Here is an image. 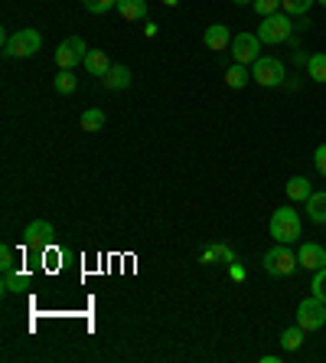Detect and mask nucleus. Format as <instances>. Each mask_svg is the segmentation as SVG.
Listing matches in <instances>:
<instances>
[{"label": "nucleus", "mask_w": 326, "mask_h": 363, "mask_svg": "<svg viewBox=\"0 0 326 363\" xmlns=\"http://www.w3.org/2000/svg\"><path fill=\"white\" fill-rule=\"evenodd\" d=\"M268 233H271V239H274V242H284V245L297 242V239H301V233H303L301 213L291 210V206L274 210V216H271V223H268Z\"/></svg>", "instance_id": "obj_1"}, {"label": "nucleus", "mask_w": 326, "mask_h": 363, "mask_svg": "<svg viewBox=\"0 0 326 363\" xmlns=\"http://www.w3.org/2000/svg\"><path fill=\"white\" fill-rule=\"evenodd\" d=\"M42 46V36L40 30H33V26H23V30H17V33H10V40L4 43V56H20V60H30V56H36Z\"/></svg>", "instance_id": "obj_2"}, {"label": "nucleus", "mask_w": 326, "mask_h": 363, "mask_svg": "<svg viewBox=\"0 0 326 363\" xmlns=\"http://www.w3.org/2000/svg\"><path fill=\"white\" fill-rule=\"evenodd\" d=\"M261 262H264V272H268V275H274V279H287L293 269H301L297 255H293L284 242H277L271 252H264V259H261Z\"/></svg>", "instance_id": "obj_3"}, {"label": "nucleus", "mask_w": 326, "mask_h": 363, "mask_svg": "<svg viewBox=\"0 0 326 363\" xmlns=\"http://www.w3.org/2000/svg\"><path fill=\"white\" fill-rule=\"evenodd\" d=\"M291 30H293L291 17H287L284 10H281V13H271V17L261 20V26H258V40H261V43H268V46H277V43L291 40Z\"/></svg>", "instance_id": "obj_4"}, {"label": "nucleus", "mask_w": 326, "mask_h": 363, "mask_svg": "<svg viewBox=\"0 0 326 363\" xmlns=\"http://www.w3.org/2000/svg\"><path fill=\"white\" fill-rule=\"evenodd\" d=\"M297 324H301L303 330H320L326 324V301H320L317 295L303 298L301 304H297Z\"/></svg>", "instance_id": "obj_5"}, {"label": "nucleus", "mask_w": 326, "mask_h": 363, "mask_svg": "<svg viewBox=\"0 0 326 363\" xmlns=\"http://www.w3.org/2000/svg\"><path fill=\"white\" fill-rule=\"evenodd\" d=\"M251 79L264 89H274V85L284 82V62L274 60V56H258L255 69H251Z\"/></svg>", "instance_id": "obj_6"}, {"label": "nucleus", "mask_w": 326, "mask_h": 363, "mask_svg": "<svg viewBox=\"0 0 326 363\" xmlns=\"http://www.w3.org/2000/svg\"><path fill=\"white\" fill-rule=\"evenodd\" d=\"M85 52H88V46H85L82 36H69V40L59 43V50H56V66H59V69H76L78 62H85Z\"/></svg>", "instance_id": "obj_7"}, {"label": "nucleus", "mask_w": 326, "mask_h": 363, "mask_svg": "<svg viewBox=\"0 0 326 363\" xmlns=\"http://www.w3.org/2000/svg\"><path fill=\"white\" fill-rule=\"evenodd\" d=\"M52 239H56V229H52L50 220H33L30 226L23 229L26 249H36V252H42L46 245H52Z\"/></svg>", "instance_id": "obj_8"}, {"label": "nucleus", "mask_w": 326, "mask_h": 363, "mask_svg": "<svg viewBox=\"0 0 326 363\" xmlns=\"http://www.w3.org/2000/svg\"><path fill=\"white\" fill-rule=\"evenodd\" d=\"M258 52H261V40L255 33H238L232 40V60L242 62V66L258 60Z\"/></svg>", "instance_id": "obj_9"}, {"label": "nucleus", "mask_w": 326, "mask_h": 363, "mask_svg": "<svg viewBox=\"0 0 326 363\" xmlns=\"http://www.w3.org/2000/svg\"><path fill=\"white\" fill-rule=\"evenodd\" d=\"M297 262H301V269H307V272H320L326 265V249H323V245H317V242L301 245Z\"/></svg>", "instance_id": "obj_10"}, {"label": "nucleus", "mask_w": 326, "mask_h": 363, "mask_svg": "<svg viewBox=\"0 0 326 363\" xmlns=\"http://www.w3.org/2000/svg\"><path fill=\"white\" fill-rule=\"evenodd\" d=\"M82 66L88 69V76L105 79V76H108V69H111V60H108V52H105V50H88V52H85Z\"/></svg>", "instance_id": "obj_11"}, {"label": "nucleus", "mask_w": 326, "mask_h": 363, "mask_svg": "<svg viewBox=\"0 0 326 363\" xmlns=\"http://www.w3.org/2000/svg\"><path fill=\"white\" fill-rule=\"evenodd\" d=\"M202 43H206L212 52L228 50V26H222V23L206 26V33H202Z\"/></svg>", "instance_id": "obj_12"}, {"label": "nucleus", "mask_w": 326, "mask_h": 363, "mask_svg": "<svg viewBox=\"0 0 326 363\" xmlns=\"http://www.w3.org/2000/svg\"><path fill=\"white\" fill-rule=\"evenodd\" d=\"M284 190H287V200H293V203H307L310 194H313V186H310L307 177H291Z\"/></svg>", "instance_id": "obj_13"}, {"label": "nucleus", "mask_w": 326, "mask_h": 363, "mask_svg": "<svg viewBox=\"0 0 326 363\" xmlns=\"http://www.w3.org/2000/svg\"><path fill=\"white\" fill-rule=\"evenodd\" d=\"M117 13L124 20H147V0H117Z\"/></svg>", "instance_id": "obj_14"}, {"label": "nucleus", "mask_w": 326, "mask_h": 363, "mask_svg": "<svg viewBox=\"0 0 326 363\" xmlns=\"http://www.w3.org/2000/svg\"><path fill=\"white\" fill-rule=\"evenodd\" d=\"M307 220L317 223V226H323V223H326V194H310V200H307Z\"/></svg>", "instance_id": "obj_15"}, {"label": "nucleus", "mask_w": 326, "mask_h": 363, "mask_svg": "<svg viewBox=\"0 0 326 363\" xmlns=\"http://www.w3.org/2000/svg\"><path fill=\"white\" fill-rule=\"evenodd\" d=\"M59 95H72L78 89V79H76V69H59V76L52 79Z\"/></svg>", "instance_id": "obj_16"}, {"label": "nucleus", "mask_w": 326, "mask_h": 363, "mask_svg": "<svg viewBox=\"0 0 326 363\" xmlns=\"http://www.w3.org/2000/svg\"><path fill=\"white\" fill-rule=\"evenodd\" d=\"M105 85H108V89H127V85H131V69L127 66H111L108 76H105Z\"/></svg>", "instance_id": "obj_17"}, {"label": "nucleus", "mask_w": 326, "mask_h": 363, "mask_svg": "<svg viewBox=\"0 0 326 363\" xmlns=\"http://www.w3.org/2000/svg\"><path fill=\"white\" fill-rule=\"evenodd\" d=\"M307 72H310V79L313 82H320L323 85L326 82V52H313L307 60Z\"/></svg>", "instance_id": "obj_18"}, {"label": "nucleus", "mask_w": 326, "mask_h": 363, "mask_svg": "<svg viewBox=\"0 0 326 363\" xmlns=\"http://www.w3.org/2000/svg\"><path fill=\"white\" fill-rule=\"evenodd\" d=\"M78 125H82V131H101V128H105V111H101V108H88V111H82Z\"/></svg>", "instance_id": "obj_19"}, {"label": "nucleus", "mask_w": 326, "mask_h": 363, "mask_svg": "<svg viewBox=\"0 0 326 363\" xmlns=\"http://www.w3.org/2000/svg\"><path fill=\"white\" fill-rule=\"evenodd\" d=\"M248 69L242 66V62H235V66H228V72H226V82H228V89H245L248 85Z\"/></svg>", "instance_id": "obj_20"}, {"label": "nucleus", "mask_w": 326, "mask_h": 363, "mask_svg": "<svg viewBox=\"0 0 326 363\" xmlns=\"http://www.w3.org/2000/svg\"><path fill=\"white\" fill-rule=\"evenodd\" d=\"M303 334H307V330H303L301 324H293V328H287L284 334H281V347H284V350H297V347L303 344Z\"/></svg>", "instance_id": "obj_21"}, {"label": "nucleus", "mask_w": 326, "mask_h": 363, "mask_svg": "<svg viewBox=\"0 0 326 363\" xmlns=\"http://www.w3.org/2000/svg\"><path fill=\"white\" fill-rule=\"evenodd\" d=\"M317 0H281V10L287 17H307V10L313 7Z\"/></svg>", "instance_id": "obj_22"}, {"label": "nucleus", "mask_w": 326, "mask_h": 363, "mask_svg": "<svg viewBox=\"0 0 326 363\" xmlns=\"http://www.w3.org/2000/svg\"><path fill=\"white\" fill-rule=\"evenodd\" d=\"M26 285H30V279H26V275H20L17 269L4 272V291H26Z\"/></svg>", "instance_id": "obj_23"}, {"label": "nucleus", "mask_w": 326, "mask_h": 363, "mask_svg": "<svg viewBox=\"0 0 326 363\" xmlns=\"http://www.w3.org/2000/svg\"><path fill=\"white\" fill-rule=\"evenodd\" d=\"M255 13H261V20L271 13H281V0H255Z\"/></svg>", "instance_id": "obj_24"}, {"label": "nucleus", "mask_w": 326, "mask_h": 363, "mask_svg": "<svg viewBox=\"0 0 326 363\" xmlns=\"http://www.w3.org/2000/svg\"><path fill=\"white\" fill-rule=\"evenodd\" d=\"M82 4H85V10H88V13H98V17H101V13H108L111 7H117V0H82Z\"/></svg>", "instance_id": "obj_25"}, {"label": "nucleus", "mask_w": 326, "mask_h": 363, "mask_svg": "<svg viewBox=\"0 0 326 363\" xmlns=\"http://www.w3.org/2000/svg\"><path fill=\"white\" fill-rule=\"evenodd\" d=\"M0 269H4V272L17 269V255H13V249H10V245H0Z\"/></svg>", "instance_id": "obj_26"}, {"label": "nucleus", "mask_w": 326, "mask_h": 363, "mask_svg": "<svg viewBox=\"0 0 326 363\" xmlns=\"http://www.w3.org/2000/svg\"><path fill=\"white\" fill-rule=\"evenodd\" d=\"M313 295H317L320 301H326V265L313 275Z\"/></svg>", "instance_id": "obj_27"}, {"label": "nucleus", "mask_w": 326, "mask_h": 363, "mask_svg": "<svg viewBox=\"0 0 326 363\" xmlns=\"http://www.w3.org/2000/svg\"><path fill=\"white\" fill-rule=\"evenodd\" d=\"M313 167H317V174L326 177V144H320L317 151H313Z\"/></svg>", "instance_id": "obj_28"}, {"label": "nucleus", "mask_w": 326, "mask_h": 363, "mask_svg": "<svg viewBox=\"0 0 326 363\" xmlns=\"http://www.w3.org/2000/svg\"><path fill=\"white\" fill-rule=\"evenodd\" d=\"M212 249H216V259H219V262H228V265L235 262V252L228 249V245H212Z\"/></svg>", "instance_id": "obj_29"}, {"label": "nucleus", "mask_w": 326, "mask_h": 363, "mask_svg": "<svg viewBox=\"0 0 326 363\" xmlns=\"http://www.w3.org/2000/svg\"><path fill=\"white\" fill-rule=\"evenodd\" d=\"M212 262H216V249H212V245H209V249L202 252V265H212Z\"/></svg>", "instance_id": "obj_30"}, {"label": "nucleus", "mask_w": 326, "mask_h": 363, "mask_svg": "<svg viewBox=\"0 0 326 363\" xmlns=\"http://www.w3.org/2000/svg\"><path fill=\"white\" fill-rule=\"evenodd\" d=\"M144 33H147V36H157V26H153L151 20H144Z\"/></svg>", "instance_id": "obj_31"}, {"label": "nucleus", "mask_w": 326, "mask_h": 363, "mask_svg": "<svg viewBox=\"0 0 326 363\" xmlns=\"http://www.w3.org/2000/svg\"><path fill=\"white\" fill-rule=\"evenodd\" d=\"M163 4H167V7H176V4H180V0H163Z\"/></svg>", "instance_id": "obj_32"}, {"label": "nucleus", "mask_w": 326, "mask_h": 363, "mask_svg": "<svg viewBox=\"0 0 326 363\" xmlns=\"http://www.w3.org/2000/svg\"><path fill=\"white\" fill-rule=\"evenodd\" d=\"M235 4H255V0H235Z\"/></svg>", "instance_id": "obj_33"}, {"label": "nucleus", "mask_w": 326, "mask_h": 363, "mask_svg": "<svg viewBox=\"0 0 326 363\" xmlns=\"http://www.w3.org/2000/svg\"><path fill=\"white\" fill-rule=\"evenodd\" d=\"M317 4H323V7H326V0H317Z\"/></svg>", "instance_id": "obj_34"}]
</instances>
